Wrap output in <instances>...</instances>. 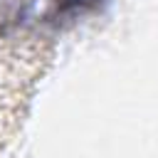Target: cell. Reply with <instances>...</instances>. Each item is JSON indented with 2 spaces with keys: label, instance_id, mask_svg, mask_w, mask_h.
I'll list each match as a JSON object with an SVG mask.
<instances>
[{
  "label": "cell",
  "instance_id": "1",
  "mask_svg": "<svg viewBox=\"0 0 158 158\" xmlns=\"http://www.w3.org/2000/svg\"><path fill=\"white\" fill-rule=\"evenodd\" d=\"M30 2H40V17L59 22V20L81 17L96 10L101 0H30Z\"/></svg>",
  "mask_w": 158,
  "mask_h": 158
}]
</instances>
